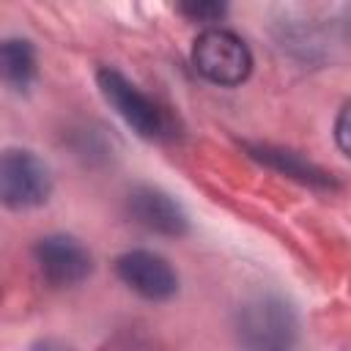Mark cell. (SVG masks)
Segmentation results:
<instances>
[{
  "label": "cell",
  "instance_id": "cell-7",
  "mask_svg": "<svg viewBox=\"0 0 351 351\" xmlns=\"http://www.w3.org/2000/svg\"><path fill=\"white\" fill-rule=\"evenodd\" d=\"M126 214L134 225L159 236L181 239L189 233V217L184 206L173 195L151 184H140L126 195Z\"/></svg>",
  "mask_w": 351,
  "mask_h": 351
},
{
  "label": "cell",
  "instance_id": "cell-10",
  "mask_svg": "<svg viewBox=\"0 0 351 351\" xmlns=\"http://www.w3.org/2000/svg\"><path fill=\"white\" fill-rule=\"evenodd\" d=\"M178 11L192 22H219L228 14L225 3H181Z\"/></svg>",
  "mask_w": 351,
  "mask_h": 351
},
{
  "label": "cell",
  "instance_id": "cell-1",
  "mask_svg": "<svg viewBox=\"0 0 351 351\" xmlns=\"http://www.w3.org/2000/svg\"><path fill=\"white\" fill-rule=\"evenodd\" d=\"M233 335L241 351H296L299 313L282 293L258 291L236 307Z\"/></svg>",
  "mask_w": 351,
  "mask_h": 351
},
{
  "label": "cell",
  "instance_id": "cell-8",
  "mask_svg": "<svg viewBox=\"0 0 351 351\" xmlns=\"http://www.w3.org/2000/svg\"><path fill=\"white\" fill-rule=\"evenodd\" d=\"M250 156L258 159L261 165L277 170V173H285L288 178H296L302 184H310V186H321V189H332L337 186V181L321 170L318 165L302 159L296 151H288V148H277V145H266V143H258V145H247Z\"/></svg>",
  "mask_w": 351,
  "mask_h": 351
},
{
  "label": "cell",
  "instance_id": "cell-9",
  "mask_svg": "<svg viewBox=\"0 0 351 351\" xmlns=\"http://www.w3.org/2000/svg\"><path fill=\"white\" fill-rule=\"evenodd\" d=\"M0 71L11 90L25 93L36 80V49L27 38H5L0 44Z\"/></svg>",
  "mask_w": 351,
  "mask_h": 351
},
{
  "label": "cell",
  "instance_id": "cell-4",
  "mask_svg": "<svg viewBox=\"0 0 351 351\" xmlns=\"http://www.w3.org/2000/svg\"><path fill=\"white\" fill-rule=\"evenodd\" d=\"M99 90L104 96V101L126 121V126L143 137V140H159L167 134V115L162 112V107L148 99L134 82H129L121 71L115 69H101L96 74Z\"/></svg>",
  "mask_w": 351,
  "mask_h": 351
},
{
  "label": "cell",
  "instance_id": "cell-13",
  "mask_svg": "<svg viewBox=\"0 0 351 351\" xmlns=\"http://www.w3.org/2000/svg\"><path fill=\"white\" fill-rule=\"evenodd\" d=\"M340 30H343V36L351 41V5H346V8L340 11Z\"/></svg>",
  "mask_w": 351,
  "mask_h": 351
},
{
  "label": "cell",
  "instance_id": "cell-3",
  "mask_svg": "<svg viewBox=\"0 0 351 351\" xmlns=\"http://www.w3.org/2000/svg\"><path fill=\"white\" fill-rule=\"evenodd\" d=\"M52 195V173L44 159L25 148H5L0 156V197L8 208H38Z\"/></svg>",
  "mask_w": 351,
  "mask_h": 351
},
{
  "label": "cell",
  "instance_id": "cell-5",
  "mask_svg": "<svg viewBox=\"0 0 351 351\" xmlns=\"http://www.w3.org/2000/svg\"><path fill=\"white\" fill-rule=\"evenodd\" d=\"M36 266L52 288H74L93 271V255L88 247L69 233H49L33 247Z\"/></svg>",
  "mask_w": 351,
  "mask_h": 351
},
{
  "label": "cell",
  "instance_id": "cell-11",
  "mask_svg": "<svg viewBox=\"0 0 351 351\" xmlns=\"http://www.w3.org/2000/svg\"><path fill=\"white\" fill-rule=\"evenodd\" d=\"M335 140H337V148L351 156V99L343 104V110L337 112V121H335Z\"/></svg>",
  "mask_w": 351,
  "mask_h": 351
},
{
  "label": "cell",
  "instance_id": "cell-6",
  "mask_svg": "<svg viewBox=\"0 0 351 351\" xmlns=\"http://www.w3.org/2000/svg\"><path fill=\"white\" fill-rule=\"evenodd\" d=\"M118 280L148 302H167L178 293V271L151 250H129L115 258Z\"/></svg>",
  "mask_w": 351,
  "mask_h": 351
},
{
  "label": "cell",
  "instance_id": "cell-2",
  "mask_svg": "<svg viewBox=\"0 0 351 351\" xmlns=\"http://www.w3.org/2000/svg\"><path fill=\"white\" fill-rule=\"evenodd\" d=\"M192 66L214 85H241L252 71V52L236 33L225 27H206L192 47Z\"/></svg>",
  "mask_w": 351,
  "mask_h": 351
},
{
  "label": "cell",
  "instance_id": "cell-12",
  "mask_svg": "<svg viewBox=\"0 0 351 351\" xmlns=\"http://www.w3.org/2000/svg\"><path fill=\"white\" fill-rule=\"evenodd\" d=\"M30 351H71L66 343H60V340H55V337H44V340H36L33 346H30Z\"/></svg>",
  "mask_w": 351,
  "mask_h": 351
}]
</instances>
